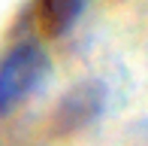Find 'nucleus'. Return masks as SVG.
<instances>
[{"instance_id":"f03ea898","label":"nucleus","mask_w":148,"mask_h":146,"mask_svg":"<svg viewBox=\"0 0 148 146\" xmlns=\"http://www.w3.org/2000/svg\"><path fill=\"white\" fill-rule=\"evenodd\" d=\"M82 9L85 0H39V22H42L45 34L60 37L76 24Z\"/></svg>"},{"instance_id":"7ed1b4c3","label":"nucleus","mask_w":148,"mask_h":146,"mask_svg":"<svg viewBox=\"0 0 148 146\" xmlns=\"http://www.w3.org/2000/svg\"><path fill=\"white\" fill-rule=\"evenodd\" d=\"M97 95H88V88H79L76 95L66 97L64 104V113H60V119H64L66 125H85L88 119L97 113Z\"/></svg>"},{"instance_id":"f257e3e1","label":"nucleus","mask_w":148,"mask_h":146,"mask_svg":"<svg viewBox=\"0 0 148 146\" xmlns=\"http://www.w3.org/2000/svg\"><path fill=\"white\" fill-rule=\"evenodd\" d=\"M49 73V58L33 43H18L0 58V119L12 116Z\"/></svg>"}]
</instances>
